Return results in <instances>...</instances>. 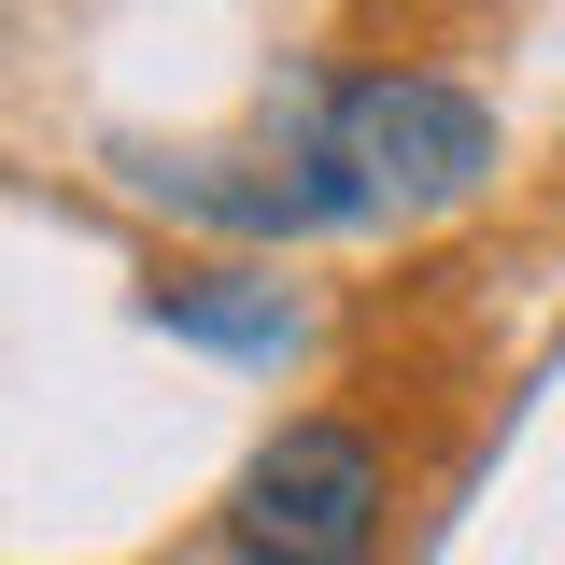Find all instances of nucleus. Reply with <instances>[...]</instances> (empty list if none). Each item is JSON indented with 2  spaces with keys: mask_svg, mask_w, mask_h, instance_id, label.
<instances>
[{
  "mask_svg": "<svg viewBox=\"0 0 565 565\" xmlns=\"http://www.w3.org/2000/svg\"><path fill=\"white\" fill-rule=\"evenodd\" d=\"M481 170H494V114L438 71H353V85H326V114L297 141L311 212H424V199H467Z\"/></svg>",
  "mask_w": 565,
  "mask_h": 565,
  "instance_id": "obj_1",
  "label": "nucleus"
},
{
  "mask_svg": "<svg viewBox=\"0 0 565 565\" xmlns=\"http://www.w3.org/2000/svg\"><path fill=\"white\" fill-rule=\"evenodd\" d=\"M382 509H396L382 424L282 411L269 438H255V467L226 481V552L241 565H367L382 552Z\"/></svg>",
  "mask_w": 565,
  "mask_h": 565,
  "instance_id": "obj_2",
  "label": "nucleus"
}]
</instances>
